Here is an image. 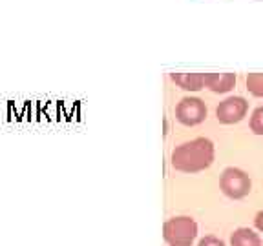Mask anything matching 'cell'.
<instances>
[{"instance_id":"1","label":"cell","mask_w":263,"mask_h":246,"mask_svg":"<svg viewBox=\"0 0 263 246\" xmlns=\"http://www.w3.org/2000/svg\"><path fill=\"white\" fill-rule=\"evenodd\" d=\"M216 150L214 142L206 137H197L189 142H183L172 152V166L179 172L197 173L203 172L214 162Z\"/></svg>"},{"instance_id":"12","label":"cell","mask_w":263,"mask_h":246,"mask_svg":"<svg viewBox=\"0 0 263 246\" xmlns=\"http://www.w3.org/2000/svg\"><path fill=\"white\" fill-rule=\"evenodd\" d=\"M254 224H256V228H258L259 232H263V210H259V212L256 213V217H254Z\"/></svg>"},{"instance_id":"7","label":"cell","mask_w":263,"mask_h":246,"mask_svg":"<svg viewBox=\"0 0 263 246\" xmlns=\"http://www.w3.org/2000/svg\"><path fill=\"white\" fill-rule=\"evenodd\" d=\"M170 78L185 91H199L205 88L203 73H172Z\"/></svg>"},{"instance_id":"11","label":"cell","mask_w":263,"mask_h":246,"mask_svg":"<svg viewBox=\"0 0 263 246\" xmlns=\"http://www.w3.org/2000/svg\"><path fill=\"white\" fill-rule=\"evenodd\" d=\"M197 246H225V242H223L221 239L214 237V235H206V237H203L201 241H199Z\"/></svg>"},{"instance_id":"2","label":"cell","mask_w":263,"mask_h":246,"mask_svg":"<svg viewBox=\"0 0 263 246\" xmlns=\"http://www.w3.org/2000/svg\"><path fill=\"white\" fill-rule=\"evenodd\" d=\"M163 235L170 246H192L197 235V224L192 217H174L164 222Z\"/></svg>"},{"instance_id":"6","label":"cell","mask_w":263,"mask_h":246,"mask_svg":"<svg viewBox=\"0 0 263 246\" xmlns=\"http://www.w3.org/2000/svg\"><path fill=\"white\" fill-rule=\"evenodd\" d=\"M203 82L214 93H229L236 86V73H203Z\"/></svg>"},{"instance_id":"4","label":"cell","mask_w":263,"mask_h":246,"mask_svg":"<svg viewBox=\"0 0 263 246\" xmlns=\"http://www.w3.org/2000/svg\"><path fill=\"white\" fill-rule=\"evenodd\" d=\"M176 117L185 126H197L206 119V106L201 98L185 97L176 106Z\"/></svg>"},{"instance_id":"10","label":"cell","mask_w":263,"mask_h":246,"mask_svg":"<svg viewBox=\"0 0 263 246\" xmlns=\"http://www.w3.org/2000/svg\"><path fill=\"white\" fill-rule=\"evenodd\" d=\"M249 126H251L252 133H256V135H263V106L256 108V110L252 111Z\"/></svg>"},{"instance_id":"5","label":"cell","mask_w":263,"mask_h":246,"mask_svg":"<svg viewBox=\"0 0 263 246\" xmlns=\"http://www.w3.org/2000/svg\"><path fill=\"white\" fill-rule=\"evenodd\" d=\"M249 102L243 97H229L216 108V119L221 124H236L245 119Z\"/></svg>"},{"instance_id":"3","label":"cell","mask_w":263,"mask_h":246,"mask_svg":"<svg viewBox=\"0 0 263 246\" xmlns=\"http://www.w3.org/2000/svg\"><path fill=\"white\" fill-rule=\"evenodd\" d=\"M219 188L230 199H243L251 193L252 180L247 175V172L230 166V168L223 170L221 177H219Z\"/></svg>"},{"instance_id":"8","label":"cell","mask_w":263,"mask_h":246,"mask_svg":"<svg viewBox=\"0 0 263 246\" xmlns=\"http://www.w3.org/2000/svg\"><path fill=\"white\" fill-rule=\"evenodd\" d=\"M230 244L232 246H261V239L254 234L251 228H238L230 235Z\"/></svg>"},{"instance_id":"9","label":"cell","mask_w":263,"mask_h":246,"mask_svg":"<svg viewBox=\"0 0 263 246\" xmlns=\"http://www.w3.org/2000/svg\"><path fill=\"white\" fill-rule=\"evenodd\" d=\"M247 90L254 97H263V73H249L247 75Z\"/></svg>"}]
</instances>
